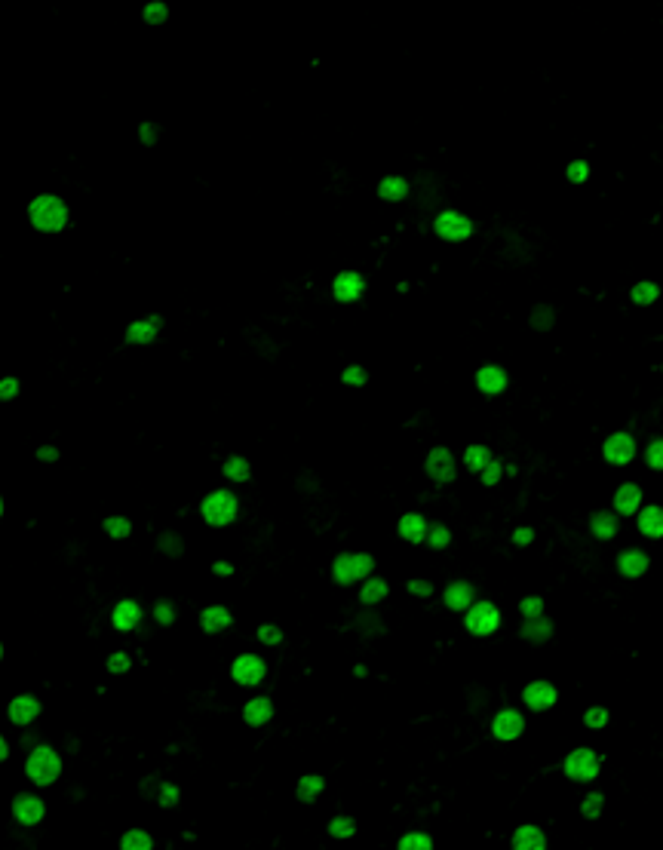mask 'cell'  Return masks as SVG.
<instances>
[{"mask_svg":"<svg viewBox=\"0 0 663 850\" xmlns=\"http://www.w3.org/2000/svg\"><path fill=\"white\" fill-rule=\"evenodd\" d=\"M28 215H31V224L44 233H55L68 224V206L62 203L59 197H37L31 206H28Z\"/></svg>","mask_w":663,"mask_h":850,"instance_id":"cell-1","label":"cell"},{"mask_svg":"<svg viewBox=\"0 0 663 850\" xmlns=\"http://www.w3.org/2000/svg\"><path fill=\"white\" fill-rule=\"evenodd\" d=\"M372 568H375V559L369 553H341L332 565V574H335V583H344L347 587V583L366 581L372 574Z\"/></svg>","mask_w":663,"mask_h":850,"instance_id":"cell-2","label":"cell"},{"mask_svg":"<svg viewBox=\"0 0 663 850\" xmlns=\"http://www.w3.org/2000/svg\"><path fill=\"white\" fill-rule=\"evenodd\" d=\"M59 774H62V761L49 746H37L31 755H28V777H31L37 786L55 783Z\"/></svg>","mask_w":663,"mask_h":850,"instance_id":"cell-3","label":"cell"},{"mask_svg":"<svg viewBox=\"0 0 663 850\" xmlns=\"http://www.w3.org/2000/svg\"><path fill=\"white\" fill-rule=\"evenodd\" d=\"M200 513H203V519L212 528L231 525L233 516H237V497H233L231 491H212V495L203 501V506H200Z\"/></svg>","mask_w":663,"mask_h":850,"instance_id":"cell-4","label":"cell"},{"mask_svg":"<svg viewBox=\"0 0 663 850\" xmlns=\"http://www.w3.org/2000/svg\"><path fill=\"white\" fill-rule=\"evenodd\" d=\"M464 626H467V632H473V635H491L497 626H501V611H497V605H491V602H473L467 608Z\"/></svg>","mask_w":663,"mask_h":850,"instance_id":"cell-5","label":"cell"},{"mask_svg":"<svg viewBox=\"0 0 663 850\" xmlns=\"http://www.w3.org/2000/svg\"><path fill=\"white\" fill-rule=\"evenodd\" d=\"M562 770H565V777H572V780L587 783L599 774V755L590 752V749H574V752L565 759V764H562Z\"/></svg>","mask_w":663,"mask_h":850,"instance_id":"cell-6","label":"cell"},{"mask_svg":"<svg viewBox=\"0 0 663 850\" xmlns=\"http://www.w3.org/2000/svg\"><path fill=\"white\" fill-rule=\"evenodd\" d=\"M433 231H436L442 240L458 242V240H467L470 233H473V221H470L467 215H458V212H442V215L433 221Z\"/></svg>","mask_w":663,"mask_h":850,"instance_id":"cell-7","label":"cell"},{"mask_svg":"<svg viewBox=\"0 0 663 850\" xmlns=\"http://www.w3.org/2000/svg\"><path fill=\"white\" fill-rule=\"evenodd\" d=\"M265 673H267L265 660H261V657H255V654H240L237 660H233V666H231L233 682H240V684H258L261 678H265Z\"/></svg>","mask_w":663,"mask_h":850,"instance_id":"cell-8","label":"cell"},{"mask_svg":"<svg viewBox=\"0 0 663 850\" xmlns=\"http://www.w3.org/2000/svg\"><path fill=\"white\" fill-rule=\"evenodd\" d=\"M427 476H430L433 482H452L454 479V458L448 448H433L430 454H427V463H424Z\"/></svg>","mask_w":663,"mask_h":850,"instance_id":"cell-9","label":"cell"},{"mask_svg":"<svg viewBox=\"0 0 663 850\" xmlns=\"http://www.w3.org/2000/svg\"><path fill=\"white\" fill-rule=\"evenodd\" d=\"M522 727H525V718L516 709H501L495 716V721H491V734L497 740H516L522 734Z\"/></svg>","mask_w":663,"mask_h":850,"instance_id":"cell-10","label":"cell"},{"mask_svg":"<svg viewBox=\"0 0 663 850\" xmlns=\"http://www.w3.org/2000/svg\"><path fill=\"white\" fill-rule=\"evenodd\" d=\"M602 452L608 463H630L633 454H636V442H633V436H626V433H615V436L605 439Z\"/></svg>","mask_w":663,"mask_h":850,"instance_id":"cell-11","label":"cell"},{"mask_svg":"<svg viewBox=\"0 0 663 850\" xmlns=\"http://www.w3.org/2000/svg\"><path fill=\"white\" fill-rule=\"evenodd\" d=\"M12 813H16V820L22 826H34L44 820L46 807L40 802L37 795H16V802H12Z\"/></svg>","mask_w":663,"mask_h":850,"instance_id":"cell-12","label":"cell"},{"mask_svg":"<svg viewBox=\"0 0 663 850\" xmlns=\"http://www.w3.org/2000/svg\"><path fill=\"white\" fill-rule=\"evenodd\" d=\"M332 292H335V298H338V301H344V304L356 301V298L366 292V280H362L360 274H353V270H344V274L335 276Z\"/></svg>","mask_w":663,"mask_h":850,"instance_id":"cell-13","label":"cell"},{"mask_svg":"<svg viewBox=\"0 0 663 850\" xmlns=\"http://www.w3.org/2000/svg\"><path fill=\"white\" fill-rule=\"evenodd\" d=\"M522 700L529 703V709L544 712V709H550V706L556 703V688L550 682H531L529 688L522 691Z\"/></svg>","mask_w":663,"mask_h":850,"instance_id":"cell-14","label":"cell"},{"mask_svg":"<svg viewBox=\"0 0 663 850\" xmlns=\"http://www.w3.org/2000/svg\"><path fill=\"white\" fill-rule=\"evenodd\" d=\"M40 716V703H37V697H31V694H22V697H16L10 703V721L12 725H31L34 718Z\"/></svg>","mask_w":663,"mask_h":850,"instance_id":"cell-15","label":"cell"},{"mask_svg":"<svg viewBox=\"0 0 663 850\" xmlns=\"http://www.w3.org/2000/svg\"><path fill=\"white\" fill-rule=\"evenodd\" d=\"M270 718H274V703H270V697H252L243 706V721H246V725L261 727V725H267Z\"/></svg>","mask_w":663,"mask_h":850,"instance_id":"cell-16","label":"cell"},{"mask_svg":"<svg viewBox=\"0 0 663 850\" xmlns=\"http://www.w3.org/2000/svg\"><path fill=\"white\" fill-rule=\"evenodd\" d=\"M473 596H476V590L470 587L467 581H454V583H448L445 587V605L452 611H467L470 605H473Z\"/></svg>","mask_w":663,"mask_h":850,"instance_id":"cell-17","label":"cell"},{"mask_svg":"<svg viewBox=\"0 0 663 850\" xmlns=\"http://www.w3.org/2000/svg\"><path fill=\"white\" fill-rule=\"evenodd\" d=\"M476 384H479L482 393H488V396H495V393H501L507 387V371L501 366H482L476 371Z\"/></svg>","mask_w":663,"mask_h":850,"instance_id":"cell-18","label":"cell"},{"mask_svg":"<svg viewBox=\"0 0 663 850\" xmlns=\"http://www.w3.org/2000/svg\"><path fill=\"white\" fill-rule=\"evenodd\" d=\"M617 571L624 577H642L648 571V556L642 549H624L617 556Z\"/></svg>","mask_w":663,"mask_h":850,"instance_id":"cell-19","label":"cell"},{"mask_svg":"<svg viewBox=\"0 0 663 850\" xmlns=\"http://www.w3.org/2000/svg\"><path fill=\"white\" fill-rule=\"evenodd\" d=\"M141 623V608H139V602H132V599H123V602L114 608V626L117 630H123V632H130V630H135V626Z\"/></svg>","mask_w":663,"mask_h":850,"instance_id":"cell-20","label":"cell"},{"mask_svg":"<svg viewBox=\"0 0 663 850\" xmlns=\"http://www.w3.org/2000/svg\"><path fill=\"white\" fill-rule=\"evenodd\" d=\"M639 501H642V488L626 482V485H620L615 495V510L620 516H633V513H639Z\"/></svg>","mask_w":663,"mask_h":850,"instance_id":"cell-21","label":"cell"},{"mask_svg":"<svg viewBox=\"0 0 663 850\" xmlns=\"http://www.w3.org/2000/svg\"><path fill=\"white\" fill-rule=\"evenodd\" d=\"M427 519L418 516V513H405L403 519H399V534H403L409 544H421V540H427Z\"/></svg>","mask_w":663,"mask_h":850,"instance_id":"cell-22","label":"cell"},{"mask_svg":"<svg viewBox=\"0 0 663 850\" xmlns=\"http://www.w3.org/2000/svg\"><path fill=\"white\" fill-rule=\"evenodd\" d=\"M513 847L516 850H544L547 847V838L544 832H540L538 826H522L513 832Z\"/></svg>","mask_w":663,"mask_h":850,"instance_id":"cell-23","label":"cell"},{"mask_svg":"<svg viewBox=\"0 0 663 850\" xmlns=\"http://www.w3.org/2000/svg\"><path fill=\"white\" fill-rule=\"evenodd\" d=\"M553 635V623L540 614V617H529L522 623V639L531 641V645H540V641H547Z\"/></svg>","mask_w":663,"mask_h":850,"instance_id":"cell-24","label":"cell"},{"mask_svg":"<svg viewBox=\"0 0 663 850\" xmlns=\"http://www.w3.org/2000/svg\"><path fill=\"white\" fill-rule=\"evenodd\" d=\"M639 531L645 538H663V510L660 506H645L639 513Z\"/></svg>","mask_w":663,"mask_h":850,"instance_id":"cell-25","label":"cell"},{"mask_svg":"<svg viewBox=\"0 0 663 850\" xmlns=\"http://www.w3.org/2000/svg\"><path fill=\"white\" fill-rule=\"evenodd\" d=\"M200 626H203L206 632H221L231 626V611L221 608V605H212V608H206L200 614Z\"/></svg>","mask_w":663,"mask_h":850,"instance_id":"cell-26","label":"cell"},{"mask_svg":"<svg viewBox=\"0 0 663 850\" xmlns=\"http://www.w3.org/2000/svg\"><path fill=\"white\" fill-rule=\"evenodd\" d=\"M378 194H381V200H387V203H399V200H405V194H409V181L399 175H387L378 184Z\"/></svg>","mask_w":663,"mask_h":850,"instance_id":"cell-27","label":"cell"},{"mask_svg":"<svg viewBox=\"0 0 663 850\" xmlns=\"http://www.w3.org/2000/svg\"><path fill=\"white\" fill-rule=\"evenodd\" d=\"M590 531H593L599 540H611L617 534L615 513H593V519H590Z\"/></svg>","mask_w":663,"mask_h":850,"instance_id":"cell-28","label":"cell"},{"mask_svg":"<svg viewBox=\"0 0 663 850\" xmlns=\"http://www.w3.org/2000/svg\"><path fill=\"white\" fill-rule=\"evenodd\" d=\"M157 338V323L151 319H141V323H132L126 328V344H151Z\"/></svg>","mask_w":663,"mask_h":850,"instance_id":"cell-29","label":"cell"},{"mask_svg":"<svg viewBox=\"0 0 663 850\" xmlns=\"http://www.w3.org/2000/svg\"><path fill=\"white\" fill-rule=\"evenodd\" d=\"M360 599L366 605H378L381 599H387V581H384V577H369V581L362 583Z\"/></svg>","mask_w":663,"mask_h":850,"instance_id":"cell-30","label":"cell"},{"mask_svg":"<svg viewBox=\"0 0 663 850\" xmlns=\"http://www.w3.org/2000/svg\"><path fill=\"white\" fill-rule=\"evenodd\" d=\"M464 463H467V470H473V473H482V470L491 463V452L486 445H470L464 452Z\"/></svg>","mask_w":663,"mask_h":850,"instance_id":"cell-31","label":"cell"},{"mask_svg":"<svg viewBox=\"0 0 663 850\" xmlns=\"http://www.w3.org/2000/svg\"><path fill=\"white\" fill-rule=\"evenodd\" d=\"M249 473H252V467H249V461L240 458V454H231V458L224 461V476L231 482H246Z\"/></svg>","mask_w":663,"mask_h":850,"instance_id":"cell-32","label":"cell"},{"mask_svg":"<svg viewBox=\"0 0 663 850\" xmlns=\"http://www.w3.org/2000/svg\"><path fill=\"white\" fill-rule=\"evenodd\" d=\"M323 786H326L323 777H313V774L301 777V780H298V798H301V802H313V798L323 792Z\"/></svg>","mask_w":663,"mask_h":850,"instance_id":"cell-33","label":"cell"},{"mask_svg":"<svg viewBox=\"0 0 663 850\" xmlns=\"http://www.w3.org/2000/svg\"><path fill=\"white\" fill-rule=\"evenodd\" d=\"M154 841L148 832H141V829H132V832H126L123 838H120V847L123 850H148Z\"/></svg>","mask_w":663,"mask_h":850,"instance_id":"cell-34","label":"cell"},{"mask_svg":"<svg viewBox=\"0 0 663 850\" xmlns=\"http://www.w3.org/2000/svg\"><path fill=\"white\" fill-rule=\"evenodd\" d=\"M657 295H660V289H657L654 283H639V285H633V301H636L639 307L654 304V301H657Z\"/></svg>","mask_w":663,"mask_h":850,"instance_id":"cell-35","label":"cell"},{"mask_svg":"<svg viewBox=\"0 0 663 850\" xmlns=\"http://www.w3.org/2000/svg\"><path fill=\"white\" fill-rule=\"evenodd\" d=\"M154 620L160 626H173L175 623V605L169 602V599H157L154 605Z\"/></svg>","mask_w":663,"mask_h":850,"instance_id":"cell-36","label":"cell"},{"mask_svg":"<svg viewBox=\"0 0 663 850\" xmlns=\"http://www.w3.org/2000/svg\"><path fill=\"white\" fill-rule=\"evenodd\" d=\"M105 531H108L111 538L120 540V538H126V534L132 531V522L126 516H108V519H105Z\"/></svg>","mask_w":663,"mask_h":850,"instance_id":"cell-37","label":"cell"},{"mask_svg":"<svg viewBox=\"0 0 663 850\" xmlns=\"http://www.w3.org/2000/svg\"><path fill=\"white\" fill-rule=\"evenodd\" d=\"M399 847L403 850H430L433 841H430V835L412 832V835H403V838H399Z\"/></svg>","mask_w":663,"mask_h":850,"instance_id":"cell-38","label":"cell"},{"mask_svg":"<svg viewBox=\"0 0 663 850\" xmlns=\"http://www.w3.org/2000/svg\"><path fill=\"white\" fill-rule=\"evenodd\" d=\"M531 326L538 328V332H547V328H553V307H547V304L534 307V313H531Z\"/></svg>","mask_w":663,"mask_h":850,"instance_id":"cell-39","label":"cell"},{"mask_svg":"<svg viewBox=\"0 0 663 850\" xmlns=\"http://www.w3.org/2000/svg\"><path fill=\"white\" fill-rule=\"evenodd\" d=\"M329 832L335 835V838H351V835L356 832V823L351 817H335L329 823Z\"/></svg>","mask_w":663,"mask_h":850,"instance_id":"cell-40","label":"cell"},{"mask_svg":"<svg viewBox=\"0 0 663 850\" xmlns=\"http://www.w3.org/2000/svg\"><path fill=\"white\" fill-rule=\"evenodd\" d=\"M602 804H605V795L602 792H593V795L587 798V802L581 804V813L587 820H599V813H602Z\"/></svg>","mask_w":663,"mask_h":850,"instance_id":"cell-41","label":"cell"},{"mask_svg":"<svg viewBox=\"0 0 663 850\" xmlns=\"http://www.w3.org/2000/svg\"><path fill=\"white\" fill-rule=\"evenodd\" d=\"M519 611H522V617H540L544 614V599L540 596H525L522 602H519Z\"/></svg>","mask_w":663,"mask_h":850,"instance_id":"cell-42","label":"cell"},{"mask_svg":"<svg viewBox=\"0 0 663 850\" xmlns=\"http://www.w3.org/2000/svg\"><path fill=\"white\" fill-rule=\"evenodd\" d=\"M160 553H166V556H182V553H184L182 538H178L175 531H166V534L160 538Z\"/></svg>","mask_w":663,"mask_h":850,"instance_id":"cell-43","label":"cell"},{"mask_svg":"<svg viewBox=\"0 0 663 850\" xmlns=\"http://www.w3.org/2000/svg\"><path fill=\"white\" fill-rule=\"evenodd\" d=\"M448 540H452V531H448L445 525H430V534H427V544H430L433 549L448 547Z\"/></svg>","mask_w":663,"mask_h":850,"instance_id":"cell-44","label":"cell"},{"mask_svg":"<svg viewBox=\"0 0 663 850\" xmlns=\"http://www.w3.org/2000/svg\"><path fill=\"white\" fill-rule=\"evenodd\" d=\"M645 461L651 470H663V439H654L645 452Z\"/></svg>","mask_w":663,"mask_h":850,"instance_id":"cell-45","label":"cell"},{"mask_svg":"<svg viewBox=\"0 0 663 850\" xmlns=\"http://www.w3.org/2000/svg\"><path fill=\"white\" fill-rule=\"evenodd\" d=\"M166 19H169L166 3H148V6H145V22L160 25V22H166Z\"/></svg>","mask_w":663,"mask_h":850,"instance_id":"cell-46","label":"cell"},{"mask_svg":"<svg viewBox=\"0 0 663 850\" xmlns=\"http://www.w3.org/2000/svg\"><path fill=\"white\" fill-rule=\"evenodd\" d=\"M341 378H344V384H351V387H362L369 375H366V369H362V366H351V369H344V375H341Z\"/></svg>","mask_w":663,"mask_h":850,"instance_id":"cell-47","label":"cell"},{"mask_svg":"<svg viewBox=\"0 0 663 850\" xmlns=\"http://www.w3.org/2000/svg\"><path fill=\"white\" fill-rule=\"evenodd\" d=\"M258 639L265 641V645H280V641H283V632H280V626L265 623V626L258 630Z\"/></svg>","mask_w":663,"mask_h":850,"instance_id":"cell-48","label":"cell"},{"mask_svg":"<svg viewBox=\"0 0 663 850\" xmlns=\"http://www.w3.org/2000/svg\"><path fill=\"white\" fill-rule=\"evenodd\" d=\"M126 669H130V657H126L123 651L108 657V673H114V675H123Z\"/></svg>","mask_w":663,"mask_h":850,"instance_id":"cell-49","label":"cell"},{"mask_svg":"<svg viewBox=\"0 0 663 850\" xmlns=\"http://www.w3.org/2000/svg\"><path fill=\"white\" fill-rule=\"evenodd\" d=\"M583 721H587V727H605V721H608V712L599 709V706H593V709H587Z\"/></svg>","mask_w":663,"mask_h":850,"instance_id":"cell-50","label":"cell"},{"mask_svg":"<svg viewBox=\"0 0 663 850\" xmlns=\"http://www.w3.org/2000/svg\"><path fill=\"white\" fill-rule=\"evenodd\" d=\"M587 175H590V166H587V163H583V160H574L572 166H568V178H572L574 184H581Z\"/></svg>","mask_w":663,"mask_h":850,"instance_id":"cell-51","label":"cell"},{"mask_svg":"<svg viewBox=\"0 0 663 850\" xmlns=\"http://www.w3.org/2000/svg\"><path fill=\"white\" fill-rule=\"evenodd\" d=\"M497 479H501V461H491L486 470H482V482L486 485H495Z\"/></svg>","mask_w":663,"mask_h":850,"instance_id":"cell-52","label":"cell"},{"mask_svg":"<svg viewBox=\"0 0 663 850\" xmlns=\"http://www.w3.org/2000/svg\"><path fill=\"white\" fill-rule=\"evenodd\" d=\"M175 802H178V789H175V786H169V783H166V786H163V789H160V804H163V807H173Z\"/></svg>","mask_w":663,"mask_h":850,"instance_id":"cell-53","label":"cell"},{"mask_svg":"<svg viewBox=\"0 0 663 850\" xmlns=\"http://www.w3.org/2000/svg\"><path fill=\"white\" fill-rule=\"evenodd\" d=\"M19 393V381L16 378H3V384H0V399H12Z\"/></svg>","mask_w":663,"mask_h":850,"instance_id":"cell-54","label":"cell"},{"mask_svg":"<svg viewBox=\"0 0 663 850\" xmlns=\"http://www.w3.org/2000/svg\"><path fill=\"white\" fill-rule=\"evenodd\" d=\"M531 540H534V531H531V528H516V531H513V544L525 547V544H531Z\"/></svg>","mask_w":663,"mask_h":850,"instance_id":"cell-55","label":"cell"},{"mask_svg":"<svg viewBox=\"0 0 663 850\" xmlns=\"http://www.w3.org/2000/svg\"><path fill=\"white\" fill-rule=\"evenodd\" d=\"M409 592H412V596H430V592H433V583H427V581H412V583H409Z\"/></svg>","mask_w":663,"mask_h":850,"instance_id":"cell-56","label":"cell"},{"mask_svg":"<svg viewBox=\"0 0 663 850\" xmlns=\"http://www.w3.org/2000/svg\"><path fill=\"white\" fill-rule=\"evenodd\" d=\"M141 141H145V145H154L157 141V126L154 123H141Z\"/></svg>","mask_w":663,"mask_h":850,"instance_id":"cell-57","label":"cell"},{"mask_svg":"<svg viewBox=\"0 0 663 850\" xmlns=\"http://www.w3.org/2000/svg\"><path fill=\"white\" fill-rule=\"evenodd\" d=\"M37 458H40V461H55V458H59V452H55L53 445H44V448L37 452Z\"/></svg>","mask_w":663,"mask_h":850,"instance_id":"cell-58","label":"cell"},{"mask_svg":"<svg viewBox=\"0 0 663 850\" xmlns=\"http://www.w3.org/2000/svg\"><path fill=\"white\" fill-rule=\"evenodd\" d=\"M212 571H215V574H221V577H227V574H231L233 568L227 565V562H215V565H212Z\"/></svg>","mask_w":663,"mask_h":850,"instance_id":"cell-59","label":"cell"}]
</instances>
